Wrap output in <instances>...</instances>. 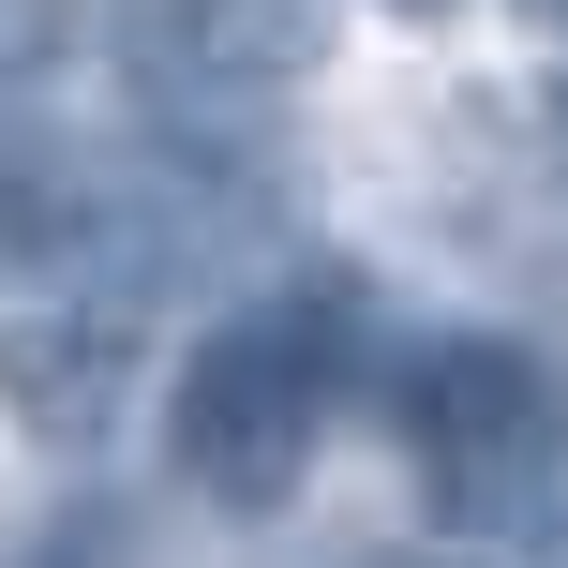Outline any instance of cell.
Returning <instances> with one entry per match:
<instances>
[{
  "label": "cell",
  "mask_w": 568,
  "mask_h": 568,
  "mask_svg": "<svg viewBox=\"0 0 568 568\" xmlns=\"http://www.w3.org/2000/svg\"><path fill=\"white\" fill-rule=\"evenodd\" d=\"M509 16H524V30H568V0H509Z\"/></svg>",
  "instance_id": "6"
},
{
  "label": "cell",
  "mask_w": 568,
  "mask_h": 568,
  "mask_svg": "<svg viewBox=\"0 0 568 568\" xmlns=\"http://www.w3.org/2000/svg\"><path fill=\"white\" fill-rule=\"evenodd\" d=\"M135 359H150V329H135V300H120V284L16 300V314H0V419L45 434V449H90V434L135 404Z\"/></svg>",
  "instance_id": "4"
},
{
  "label": "cell",
  "mask_w": 568,
  "mask_h": 568,
  "mask_svg": "<svg viewBox=\"0 0 568 568\" xmlns=\"http://www.w3.org/2000/svg\"><path fill=\"white\" fill-rule=\"evenodd\" d=\"M120 60L165 105H284L329 75V16L314 0H120Z\"/></svg>",
  "instance_id": "3"
},
{
  "label": "cell",
  "mask_w": 568,
  "mask_h": 568,
  "mask_svg": "<svg viewBox=\"0 0 568 568\" xmlns=\"http://www.w3.org/2000/svg\"><path fill=\"white\" fill-rule=\"evenodd\" d=\"M389 16H449V0H389Z\"/></svg>",
  "instance_id": "7"
},
{
  "label": "cell",
  "mask_w": 568,
  "mask_h": 568,
  "mask_svg": "<svg viewBox=\"0 0 568 568\" xmlns=\"http://www.w3.org/2000/svg\"><path fill=\"white\" fill-rule=\"evenodd\" d=\"M404 464L464 539H539L568 494V389L539 344L509 329H449L404 374Z\"/></svg>",
  "instance_id": "2"
},
{
  "label": "cell",
  "mask_w": 568,
  "mask_h": 568,
  "mask_svg": "<svg viewBox=\"0 0 568 568\" xmlns=\"http://www.w3.org/2000/svg\"><path fill=\"white\" fill-rule=\"evenodd\" d=\"M329 404H344V300H240L225 329L180 359L165 389V464L210 494V509H284L329 449Z\"/></svg>",
  "instance_id": "1"
},
{
  "label": "cell",
  "mask_w": 568,
  "mask_h": 568,
  "mask_svg": "<svg viewBox=\"0 0 568 568\" xmlns=\"http://www.w3.org/2000/svg\"><path fill=\"white\" fill-rule=\"evenodd\" d=\"M45 60H60V16L45 0H0V90H30Z\"/></svg>",
  "instance_id": "5"
}]
</instances>
